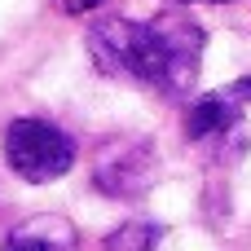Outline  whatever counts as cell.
Instances as JSON below:
<instances>
[{"instance_id":"5b68a950","label":"cell","mask_w":251,"mask_h":251,"mask_svg":"<svg viewBox=\"0 0 251 251\" xmlns=\"http://www.w3.org/2000/svg\"><path fill=\"white\" fill-rule=\"evenodd\" d=\"M0 251H75V229L62 216H35L9 229Z\"/></svg>"},{"instance_id":"3957f363","label":"cell","mask_w":251,"mask_h":251,"mask_svg":"<svg viewBox=\"0 0 251 251\" xmlns=\"http://www.w3.org/2000/svg\"><path fill=\"white\" fill-rule=\"evenodd\" d=\"M247 101H251V79H238L229 88H216V93L199 97L190 106V115H185L190 141H216V137L234 132V124H238V115H243Z\"/></svg>"},{"instance_id":"ba28073f","label":"cell","mask_w":251,"mask_h":251,"mask_svg":"<svg viewBox=\"0 0 251 251\" xmlns=\"http://www.w3.org/2000/svg\"><path fill=\"white\" fill-rule=\"evenodd\" d=\"M216 4H229V0H216Z\"/></svg>"},{"instance_id":"8992f818","label":"cell","mask_w":251,"mask_h":251,"mask_svg":"<svg viewBox=\"0 0 251 251\" xmlns=\"http://www.w3.org/2000/svg\"><path fill=\"white\" fill-rule=\"evenodd\" d=\"M159 225H150V221H128L124 229H115L110 238H106V251H154L159 243Z\"/></svg>"},{"instance_id":"277c9868","label":"cell","mask_w":251,"mask_h":251,"mask_svg":"<svg viewBox=\"0 0 251 251\" xmlns=\"http://www.w3.org/2000/svg\"><path fill=\"white\" fill-rule=\"evenodd\" d=\"M93 181L106 194H137L150 181V150L146 146H115L106 159H97Z\"/></svg>"},{"instance_id":"7a4b0ae2","label":"cell","mask_w":251,"mask_h":251,"mask_svg":"<svg viewBox=\"0 0 251 251\" xmlns=\"http://www.w3.org/2000/svg\"><path fill=\"white\" fill-rule=\"evenodd\" d=\"M4 163H9L22 181L44 185V181H57V176L71 172V163H75V141H71L62 128L44 124V119H13V124L4 128Z\"/></svg>"},{"instance_id":"6da1fadb","label":"cell","mask_w":251,"mask_h":251,"mask_svg":"<svg viewBox=\"0 0 251 251\" xmlns=\"http://www.w3.org/2000/svg\"><path fill=\"white\" fill-rule=\"evenodd\" d=\"M203 26L185 13H159L150 22H128V18H106L88 31V53L97 71L154 88L163 97H181L203 62Z\"/></svg>"},{"instance_id":"52a82bcc","label":"cell","mask_w":251,"mask_h":251,"mask_svg":"<svg viewBox=\"0 0 251 251\" xmlns=\"http://www.w3.org/2000/svg\"><path fill=\"white\" fill-rule=\"evenodd\" d=\"M97 4H106V0H57L62 13H88V9H97Z\"/></svg>"}]
</instances>
